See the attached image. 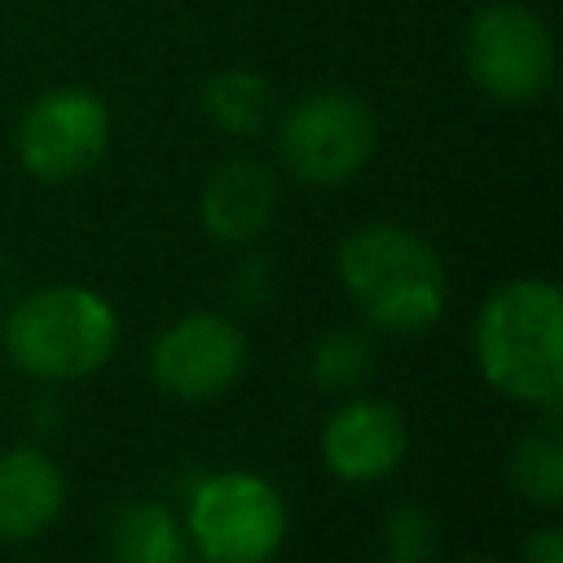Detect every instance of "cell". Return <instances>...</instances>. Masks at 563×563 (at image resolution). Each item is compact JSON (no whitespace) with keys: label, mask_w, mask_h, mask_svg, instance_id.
I'll list each match as a JSON object with an SVG mask.
<instances>
[{"label":"cell","mask_w":563,"mask_h":563,"mask_svg":"<svg viewBox=\"0 0 563 563\" xmlns=\"http://www.w3.org/2000/svg\"><path fill=\"white\" fill-rule=\"evenodd\" d=\"M479 374L510 400L559 413L563 400V295L545 277L497 286L475 317Z\"/></svg>","instance_id":"6da1fadb"},{"label":"cell","mask_w":563,"mask_h":563,"mask_svg":"<svg viewBox=\"0 0 563 563\" xmlns=\"http://www.w3.org/2000/svg\"><path fill=\"white\" fill-rule=\"evenodd\" d=\"M339 282L361 303V312L391 330L418 334L444 317L449 282L431 242L405 224H361L339 242Z\"/></svg>","instance_id":"7a4b0ae2"},{"label":"cell","mask_w":563,"mask_h":563,"mask_svg":"<svg viewBox=\"0 0 563 563\" xmlns=\"http://www.w3.org/2000/svg\"><path fill=\"white\" fill-rule=\"evenodd\" d=\"M119 343V317L88 286H48L26 295L4 321V352L35 378H88Z\"/></svg>","instance_id":"3957f363"},{"label":"cell","mask_w":563,"mask_h":563,"mask_svg":"<svg viewBox=\"0 0 563 563\" xmlns=\"http://www.w3.org/2000/svg\"><path fill=\"white\" fill-rule=\"evenodd\" d=\"M282 167L317 189L347 185L374 154V114L343 88H317L290 101L277 119Z\"/></svg>","instance_id":"277c9868"},{"label":"cell","mask_w":563,"mask_h":563,"mask_svg":"<svg viewBox=\"0 0 563 563\" xmlns=\"http://www.w3.org/2000/svg\"><path fill=\"white\" fill-rule=\"evenodd\" d=\"M462 62L484 97L501 106H528L545 97L554 79V35L537 9L519 0H493L471 13Z\"/></svg>","instance_id":"5b68a950"},{"label":"cell","mask_w":563,"mask_h":563,"mask_svg":"<svg viewBox=\"0 0 563 563\" xmlns=\"http://www.w3.org/2000/svg\"><path fill=\"white\" fill-rule=\"evenodd\" d=\"M189 537L207 563H268L286 541V501L251 471L207 475L189 497Z\"/></svg>","instance_id":"8992f818"},{"label":"cell","mask_w":563,"mask_h":563,"mask_svg":"<svg viewBox=\"0 0 563 563\" xmlns=\"http://www.w3.org/2000/svg\"><path fill=\"white\" fill-rule=\"evenodd\" d=\"M13 150L26 176L40 185H70L88 176L110 150V106L79 84L40 92L13 132Z\"/></svg>","instance_id":"52a82bcc"},{"label":"cell","mask_w":563,"mask_h":563,"mask_svg":"<svg viewBox=\"0 0 563 563\" xmlns=\"http://www.w3.org/2000/svg\"><path fill=\"white\" fill-rule=\"evenodd\" d=\"M246 369V334L220 312H189L172 321L150 347V374L163 396L216 400Z\"/></svg>","instance_id":"ba28073f"},{"label":"cell","mask_w":563,"mask_h":563,"mask_svg":"<svg viewBox=\"0 0 563 563\" xmlns=\"http://www.w3.org/2000/svg\"><path fill=\"white\" fill-rule=\"evenodd\" d=\"M409 449V431L396 405L356 396L339 405L321 427V462L343 484L387 479Z\"/></svg>","instance_id":"9c48e42d"},{"label":"cell","mask_w":563,"mask_h":563,"mask_svg":"<svg viewBox=\"0 0 563 563\" xmlns=\"http://www.w3.org/2000/svg\"><path fill=\"white\" fill-rule=\"evenodd\" d=\"M277 202H282V189L273 167H264L260 158H229L202 180L198 220L207 238L224 246H246L273 224Z\"/></svg>","instance_id":"30bf717a"},{"label":"cell","mask_w":563,"mask_h":563,"mask_svg":"<svg viewBox=\"0 0 563 563\" xmlns=\"http://www.w3.org/2000/svg\"><path fill=\"white\" fill-rule=\"evenodd\" d=\"M66 479L40 449L0 453V541H31L62 515Z\"/></svg>","instance_id":"8fae6325"},{"label":"cell","mask_w":563,"mask_h":563,"mask_svg":"<svg viewBox=\"0 0 563 563\" xmlns=\"http://www.w3.org/2000/svg\"><path fill=\"white\" fill-rule=\"evenodd\" d=\"M202 114L224 136H260L277 119V92L260 70L224 66L202 84Z\"/></svg>","instance_id":"7c38bea8"},{"label":"cell","mask_w":563,"mask_h":563,"mask_svg":"<svg viewBox=\"0 0 563 563\" xmlns=\"http://www.w3.org/2000/svg\"><path fill=\"white\" fill-rule=\"evenodd\" d=\"M106 545L114 563H185L180 528L158 501H123L110 515Z\"/></svg>","instance_id":"4fadbf2b"},{"label":"cell","mask_w":563,"mask_h":563,"mask_svg":"<svg viewBox=\"0 0 563 563\" xmlns=\"http://www.w3.org/2000/svg\"><path fill=\"white\" fill-rule=\"evenodd\" d=\"M510 484L532 506H559L563 501V435L559 413H545L519 444L510 449Z\"/></svg>","instance_id":"5bb4252c"},{"label":"cell","mask_w":563,"mask_h":563,"mask_svg":"<svg viewBox=\"0 0 563 563\" xmlns=\"http://www.w3.org/2000/svg\"><path fill=\"white\" fill-rule=\"evenodd\" d=\"M374 369V343L365 330H330L312 343L308 374L321 391H352Z\"/></svg>","instance_id":"9a60e30c"},{"label":"cell","mask_w":563,"mask_h":563,"mask_svg":"<svg viewBox=\"0 0 563 563\" xmlns=\"http://www.w3.org/2000/svg\"><path fill=\"white\" fill-rule=\"evenodd\" d=\"M383 545L391 563H435L440 554V523L422 506H396L383 528Z\"/></svg>","instance_id":"2e32d148"},{"label":"cell","mask_w":563,"mask_h":563,"mask_svg":"<svg viewBox=\"0 0 563 563\" xmlns=\"http://www.w3.org/2000/svg\"><path fill=\"white\" fill-rule=\"evenodd\" d=\"M523 563H563V532L559 528H537L523 541Z\"/></svg>","instance_id":"e0dca14e"},{"label":"cell","mask_w":563,"mask_h":563,"mask_svg":"<svg viewBox=\"0 0 563 563\" xmlns=\"http://www.w3.org/2000/svg\"><path fill=\"white\" fill-rule=\"evenodd\" d=\"M471 563H493V559H471Z\"/></svg>","instance_id":"ac0fdd59"}]
</instances>
